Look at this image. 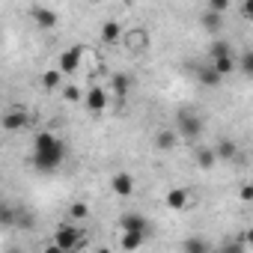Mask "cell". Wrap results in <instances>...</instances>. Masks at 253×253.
Wrapping results in <instances>:
<instances>
[{
  "label": "cell",
  "mask_w": 253,
  "mask_h": 253,
  "mask_svg": "<svg viewBox=\"0 0 253 253\" xmlns=\"http://www.w3.org/2000/svg\"><path fill=\"white\" fill-rule=\"evenodd\" d=\"M63 158H66V143L57 134H51V131L36 134V140H33V164L39 170H57L63 164Z\"/></svg>",
  "instance_id": "1"
},
{
  "label": "cell",
  "mask_w": 253,
  "mask_h": 253,
  "mask_svg": "<svg viewBox=\"0 0 253 253\" xmlns=\"http://www.w3.org/2000/svg\"><path fill=\"white\" fill-rule=\"evenodd\" d=\"M176 131H179V137L197 143L200 134H203V119L197 113H191V110H179L176 113Z\"/></svg>",
  "instance_id": "2"
},
{
  "label": "cell",
  "mask_w": 253,
  "mask_h": 253,
  "mask_svg": "<svg viewBox=\"0 0 253 253\" xmlns=\"http://www.w3.org/2000/svg\"><path fill=\"white\" fill-rule=\"evenodd\" d=\"M54 244L63 247L66 253H78V247L84 244V232H81L75 223H63V226L54 232Z\"/></svg>",
  "instance_id": "3"
},
{
  "label": "cell",
  "mask_w": 253,
  "mask_h": 253,
  "mask_svg": "<svg viewBox=\"0 0 253 253\" xmlns=\"http://www.w3.org/2000/svg\"><path fill=\"white\" fill-rule=\"evenodd\" d=\"M164 203H167V209H173V211H185V209H191V206L197 203V197L191 194V188H170Z\"/></svg>",
  "instance_id": "4"
},
{
  "label": "cell",
  "mask_w": 253,
  "mask_h": 253,
  "mask_svg": "<svg viewBox=\"0 0 253 253\" xmlns=\"http://www.w3.org/2000/svg\"><path fill=\"white\" fill-rule=\"evenodd\" d=\"M0 125H3V131H21L30 125V113L24 107H9L3 113V119H0Z\"/></svg>",
  "instance_id": "5"
},
{
  "label": "cell",
  "mask_w": 253,
  "mask_h": 253,
  "mask_svg": "<svg viewBox=\"0 0 253 253\" xmlns=\"http://www.w3.org/2000/svg\"><path fill=\"white\" fill-rule=\"evenodd\" d=\"M119 229H122V232H143V235L152 232L149 220H146L143 214H137V211H125V214L119 217Z\"/></svg>",
  "instance_id": "6"
},
{
  "label": "cell",
  "mask_w": 253,
  "mask_h": 253,
  "mask_svg": "<svg viewBox=\"0 0 253 253\" xmlns=\"http://www.w3.org/2000/svg\"><path fill=\"white\" fill-rule=\"evenodd\" d=\"M81 57H84V45L66 48V51L60 54V60H57V69H60L63 75H72V72H78V69H81Z\"/></svg>",
  "instance_id": "7"
},
{
  "label": "cell",
  "mask_w": 253,
  "mask_h": 253,
  "mask_svg": "<svg viewBox=\"0 0 253 253\" xmlns=\"http://www.w3.org/2000/svg\"><path fill=\"white\" fill-rule=\"evenodd\" d=\"M84 104H86V110H89V113H101V110L107 107V89H101L98 84H95V86H89V89H86V95H84Z\"/></svg>",
  "instance_id": "8"
},
{
  "label": "cell",
  "mask_w": 253,
  "mask_h": 253,
  "mask_svg": "<svg viewBox=\"0 0 253 253\" xmlns=\"http://www.w3.org/2000/svg\"><path fill=\"white\" fill-rule=\"evenodd\" d=\"M110 188H113L116 197H131V194H134V179H131V173H116V176L110 179Z\"/></svg>",
  "instance_id": "9"
},
{
  "label": "cell",
  "mask_w": 253,
  "mask_h": 253,
  "mask_svg": "<svg viewBox=\"0 0 253 253\" xmlns=\"http://www.w3.org/2000/svg\"><path fill=\"white\" fill-rule=\"evenodd\" d=\"M30 18H33L39 27H45V30L57 27V12L48 9V6H30Z\"/></svg>",
  "instance_id": "10"
},
{
  "label": "cell",
  "mask_w": 253,
  "mask_h": 253,
  "mask_svg": "<svg viewBox=\"0 0 253 253\" xmlns=\"http://www.w3.org/2000/svg\"><path fill=\"white\" fill-rule=\"evenodd\" d=\"M194 161H197L200 170H211V167L217 164V152H214V146H194Z\"/></svg>",
  "instance_id": "11"
},
{
  "label": "cell",
  "mask_w": 253,
  "mask_h": 253,
  "mask_svg": "<svg viewBox=\"0 0 253 253\" xmlns=\"http://www.w3.org/2000/svg\"><path fill=\"white\" fill-rule=\"evenodd\" d=\"M176 146H179V131H176V128H161V131L155 134V149L170 152V149H176Z\"/></svg>",
  "instance_id": "12"
},
{
  "label": "cell",
  "mask_w": 253,
  "mask_h": 253,
  "mask_svg": "<svg viewBox=\"0 0 253 253\" xmlns=\"http://www.w3.org/2000/svg\"><path fill=\"white\" fill-rule=\"evenodd\" d=\"M146 238H149V235H143V232H122L119 247H122L125 253H137V250L146 244Z\"/></svg>",
  "instance_id": "13"
},
{
  "label": "cell",
  "mask_w": 253,
  "mask_h": 253,
  "mask_svg": "<svg viewBox=\"0 0 253 253\" xmlns=\"http://www.w3.org/2000/svg\"><path fill=\"white\" fill-rule=\"evenodd\" d=\"M98 36H101V42H104V45H116V42L122 39V24L110 18V21H104V24H101V33H98Z\"/></svg>",
  "instance_id": "14"
},
{
  "label": "cell",
  "mask_w": 253,
  "mask_h": 253,
  "mask_svg": "<svg viewBox=\"0 0 253 253\" xmlns=\"http://www.w3.org/2000/svg\"><path fill=\"white\" fill-rule=\"evenodd\" d=\"M214 152H217V161H235L238 158V143H232L229 137H223V140L214 143Z\"/></svg>",
  "instance_id": "15"
},
{
  "label": "cell",
  "mask_w": 253,
  "mask_h": 253,
  "mask_svg": "<svg viewBox=\"0 0 253 253\" xmlns=\"http://www.w3.org/2000/svg\"><path fill=\"white\" fill-rule=\"evenodd\" d=\"M194 75H197V81H200L203 86H217V84L223 81V78L214 72V66H211V63H209V66H197V72H194Z\"/></svg>",
  "instance_id": "16"
},
{
  "label": "cell",
  "mask_w": 253,
  "mask_h": 253,
  "mask_svg": "<svg viewBox=\"0 0 253 253\" xmlns=\"http://www.w3.org/2000/svg\"><path fill=\"white\" fill-rule=\"evenodd\" d=\"M182 250L185 253H211V244L203 238V235H188L182 241Z\"/></svg>",
  "instance_id": "17"
},
{
  "label": "cell",
  "mask_w": 253,
  "mask_h": 253,
  "mask_svg": "<svg viewBox=\"0 0 253 253\" xmlns=\"http://www.w3.org/2000/svg\"><path fill=\"white\" fill-rule=\"evenodd\" d=\"M128 86H131L128 75H122V72H119V75H113V78H110V92H113L119 101H122L125 95H128Z\"/></svg>",
  "instance_id": "18"
},
{
  "label": "cell",
  "mask_w": 253,
  "mask_h": 253,
  "mask_svg": "<svg viewBox=\"0 0 253 253\" xmlns=\"http://www.w3.org/2000/svg\"><path fill=\"white\" fill-rule=\"evenodd\" d=\"M211 66H214V72H217L220 78H229V75L238 69V60H235V57H220V60H211Z\"/></svg>",
  "instance_id": "19"
},
{
  "label": "cell",
  "mask_w": 253,
  "mask_h": 253,
  "mask_svg": "<svg viewBox=\"0 0 253 253\" xmlns=\"http://www.w3.org/2000/svg\"><path fill=\"white\" fill-rule=\"evenodd\" d=\"M244 241H241V235H229V238H223L220 244H217V253H244Z\"/></svg>",
  "instance_id": "20"
},
{
  "label": "cell",
  "mask_w": 253,
  "mask_h": 253,
  "mask_svg": "<svg viewBox=\"0 0 253 253\" xmlns=\"http://www.w3.org/2000/svg\"><path fill=\"white\" fill-rule=\"evenodd\" d=\"M209 57H211V60H220V57H232V45H229L226 39H214V42L209 45Z\"/></svg>",
  "instance_id": "21"
},
{
  "label": "cell",
  "mask_w": 253,
  "mask_h": 253,
  "mask_svg": "<svg viewBox=\"0 0 253 253\" xmlns=\"http://www.w3.org/2000/svg\"><path fill=\"white\" fill-rule=\"evenodd\" d=\"M66 214H69L72 220H86V217H89V206H86L84 200H75V203H69Z\"/></svg>",
  "instance_id": "22"
},
{
  "label": "cell",
  "mask_w": 253,
  "mask_h": 253,
  "mask_svg": "<svg viewBox=\"0 0 253 253\" xmlns=\"http://www.w3.org/2000/svg\"><path fill=\"white\" fill-rule=\"evenodd\" d=\"M60 84H63V72H60V69L42 72V86H45V89H60Z\"/></svg>",
  "instance_id": "23"
},
{
  "label": "cell",
  "mask_w": 253,
  "mask_h": 253,
  "mask_svg": "<svg viewBox=\"0 0 253 253\" xmlns=\"http://www.w3.org/2000/svg\"><path fill=\"white\" fill-rule=\"evenodd\" d=\"M128 42H131V51H146V45H149V36H146L143 30H134V33L128 36Z\"/></svg>",
  "instance_id": "24"
},
{
  "label": "cell",
  "mask_w": 253,
  "mask_h": 253,
  "mask_svg": "<svg viewBox=\"0 0 253 253\" xmlns=\"http://www.w3.org/2000/svg\"><path fill=\"white\" fill-rule=\"evenodd\" d=\"M84 95H86V92H84L81 86H75V84H69V86H63V98H66V101H72V104H78V101H84Z\"/></svg>",
  "instance_id": "25"
},
{
  "label": "cell",
  "mask_w": 253,
  "mask_h": 253,
  "mask_svg": "<svg viewBox=\"0 0 253 253\" xmlns=\"http://www.w3.org/2000/svg\"><path fill=\"white\" fill-rule=\"evenodd\" d=\"M238 72H244L247 78H253V51H244L238 57Z\"/></svg>",
  "instance_id": "26"
},
{
  "label": "cell",
  "mask_w": 253,
  "mask_h": 253,
  "mask_svg": "<svg viewBox=\"0 0 253 253\" xmlns=\"http://www.w3.org/2000/svg\"><path fill=\"white\" fill-rule=\"evenodd\" d=\"M203 27H206L209 33H217V30H220V15H214V12L206 9V15H203Z\"/></svg>",
  "instance_id": "27"
},
{
  "label": "cell",
  "mask_w": 253,
  "mask_h": 253,
  "mask_svg": "<svg viewBox=\"0 0 253 253\" xmlns=\"http://www.w3.org/2000/svg\"><path fill=\"white\" fill-rule=\"evenodd\" d=\"M0 220H3V226H12V223H15V211H12V206H9V203L0 206Z\"/></svg>",
  "instance_id": "28"
},
{
  "label": "cell",
  "mask_w": 253,
  "mask_h": 253,
  "mask_svg": "<svg viewBox=\"0 0 253 253\" xmlns=\"http://www.w3.org/2000/svg\"><path fill=\"white\" fill-rule=\"evenodd\" d=\"M238 200H244V203H253V185H250V182L238 185Z\"/></svg>",
  "instance_id": "29"
},
{
  "label": "cell",
  "mask_w": 253,
  "mask_h": 253,
  "mask_svg": "<svg viewBox=\"0 0 253 253\" xmlns=\"http://www.w3.org/2000/svg\"><path fill=\"white\" fill-rule=\"evenodd\" d=\"M226 9H229L226 0H211V3H209V12H214V15H220V12H226Z\"/></svg>",
  "instance_id": "30"
},
{
  "label": "cell",
  "mask_w": 253,
  "mask_h": 253,
  "mask_svg": "<svg viewBox=\"0 0 253 253\" xmlns=\"http://www.w3.org/2000/svg\"><path fill=\"white\" fill-rule=\"evenodd\" d=\"M238 235H241V241H244L247 247H253V226H247V229H241Z\"/></svg>",
  "instance_id": "31"
},
{
  "label": "cell",
  "mask_w": 253,
  "mask_h": 253,
  "mask_svg": "<svg viewBox=\"0 0 253 253\" xmlns=\"http://www.w3.org/2000/svg\"><path fill=\"white\" fill-rule=\"evenodd\" d=\"M238 12H241L244 18H253V0H247V3H241V6H238Z\"/></svg>",
  "instance_id": "32"
},
{
  "label": "cell",
  "mask_w": 253,
  "mask_h": 253,
  "mask_svg": "<svg viewBox=\"0 0 253 253\" xmlns=\"http://www.w3.org/2000/svg\"><path fill=\"white\" fill-rule=\"evenodd\" d=\"M42 253H66V250H63V247H57V244H54V241H51V244H48V247H45V250H42Z\"/></svg>",
  "instance_id": "33"
},
{
  "label": "cell",
  "mask_w": 253,
  "mask_h": 253,
  "mask_svg": "<svg viewBox=\"0 0 253 253\" xmlns=\"http://www.w3.org/2000/svg\"><path fill=\"white\" fill-rule=\"evenodd\" d=\"M95 253H113V250H110V247H98Z\"/></svg>",
  "instance_id": "34"
},
{
  "label": "cell",
  "mask_w": 253,
  "mask_h": 253,
  "mask_svg": "<svg viewBox=\"0 0 253 253\" xmlns=\"http://www.w3.org/2000/svg\"><path fill=\"white\" fill-rule=\"evenodd\" d=\"M3 253H21V250H18V247H9V250H3Z\"/></svg>",
  "instance_id": "35"
},
{
  "label": "cell",
  "mask_w": 253,
  "mask_h": 253,
  "mask_svg": "<svg viewBox=\"0 0 253 253\" xmlns=\"http://www.w3.org/2000/svg\"><path fill=\"white\" fill-rule=\"evenodd\" d=\"M250 185H253V176H250Z\"/></svg>",
  "instance_id": "36"
}]
</instances>
